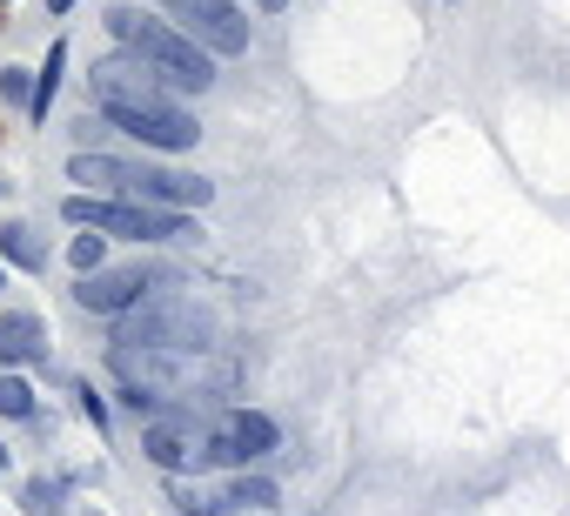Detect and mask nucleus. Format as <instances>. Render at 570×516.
<instances>
[{
  "label": "nucleus",
  "instance_id": "nucleus-15",
  "mask_svg": "<svg viewBox=\"0 0 570 516\" xmlns=\"http://www.w3.org/2000/svg\"><path fill=\"white\" fill-rule=\"evenodd\" d=\"M0 416H35V389L21 376H0Z\"/></svg>",
  "mask_w": 570,
  "mask_h": 516
},
{
  "label": "nucleus",
  "instance_id": "nucleus-10",
  "mask_svg": "<svg viewBox=\"0 0 570 516\" xmlns=\"http://www.w3.org/2000/svg\"><path fill=\"white\" fill-rule=\"evenodd\" d=\"M48 349L41 316H0V363H35Z\"/></svg>",
  "mask_w": 570,
  "mask_h": 516
},
{
  "label": "nucleus",
  "instance_id": "nucleus-3",
  "mask_svg": "<svg viewBox=\"0 0 570 516\" xmlns=\"http://www.w3.org/2000/svg\"><path fill=\"white\" fill-rule=\"evenodd\" d=\"M115 349H161V356H208L215 349V316L188 296H141L115 336Z\"/></svg>",
  "mask_w": 570,
  "mask_h": 516
},
{
  "label": "nucleus",
  "instance_id": "nucleus-7",
  "mask_svg": "<svg viewBox=\"0 0 570 516\" xmlns=\"http://www.w3.org/2000/svg\"><path fill=\"white\" fill-rule=\"evenodd\" d=\"M275 449V423L262 409H228L215 429H208V463H255Z\"/></svg>",
  "mask_w": 570,
  "mask_h": 516
},
{
  "label": "nucleus",
  "instance_id": "nucleus-12",
  "mask_svg": "<svg viewBox=\"0 0 570 516\" xmlns=\"http://www.w3.org/2000/svg\"><path fill=\"white\" fill-rule=\"evenodd\" d=\"M175 503L188 509V516H228L235 503H228V483H175Z\"/></svg>",
  "mask_w": 570,
  "mask_h": 516
},
{
  "label": "nucleus",
  "instance_id": "nucleus-5",
  "mask_svg": "<svg viewBox=\"0 0 570 516\" xmlns=\"http://www.w3.org/2000/svg\"><path fill=\"white\" fill-rule=\"evenodd\" d=\"M168 14H175V28H181L195 48H208V54H242V48H248V21H242L235 0H168Z\"/></svg>",
  "mask_w": 570,
  "mask_h": 516
},
{
  "label": "nucleus",
  "instance_id": "nucleus-14",
  "mask_svg": "<svg viewBox=\"0 0 570 516\" xmlns=\"http://www.w3.org/2000/svg\"><path fill=\"white\" fill-rule=\"evenodd\" d=\"M228 503H235V509H268V503H275V483H262V476H235V483H228Z\"/></svg>",
  "mask_w": 570,
  "mask_h": 516
},
{
  "label": "nucleus",
  "instance_id": "nucleus-2",
  "mask_svg": "<svg viewBox=\"0 0 570 516\" xmlns=\"http://www.w3.org/2000/svg\"><path fill=\"white\" fill-rule=\"evenodd\" d=\"M68 181L81 188H115L128 195L135 208H202L215 188L202 175H181V168H148V161H115V155H75L68 161Z\"/></svg>",
  "mask_w": 570,
  "mask_h": 516
},
{
  "label": "nucleus",
  "instance_id": "nucleus-9",
  "mask_svg": "<svg viewBox=\"0 0 570 516\" xmlns=\"http://www.w3.org/2000/svg\"><path fill=\"white\" fill-rule=\"evenodd\" d=\"M141 449H148L161 469H195V463L208 456V443L195 436V423H155V429L141 436Z\"/></svg>",
  "mask_w": 570,
  "mask_h": 516
},
{
  "label": "nucleus",
  "instance_id": "nucleus-8",
  "mask_svg": "<svg viewBox=\"0 0 570 516\" xmlns=\"http://www.w3.org/2000/svg\"><path fill=\"white\" fill-rule=\"evenodd\" d=\"M155 289V276H141V269H95V276H81V309H95V316H121V309H135L141 296Z\"/></svg>",
  "mask_w": 570,
  "mask_h": 516
},
{
  "label": "nucleus",
  "instance_id": "nucleus-11",
  "mask_svg": "<svg viewBox=\"0 0 570 516\" xmlns=\"http://www.w3.org/2000/svg\"><path fill=\"white\" fill-rule=\"evenodd\" d=\"M0 262H14V269H41V262H48V248H41V235H35L28 221H8V228H0Z\"/></svg>",
  "mask_w": 570,
  "mask_h": 516
},
{
  "label": "nucleus",
  "instance_id": "nucleus-1",
  "mask_svg": "<svg viewBox=\"0 0 570 516\" xmlns=\"http://www.w3.org/2000/svg\"><path fill=\"white\" fill-rule=\"evenodd\" d=\"M108 34L135 54V61H148L168 88H188V95H202L208 81H215V61H208V48H195L175 21H148L141 8H108Z\"/></svg>",
  "mask_w": 570,
  "mask_h": 516
},
{
  "label": "nucleus",
  "instance_id": "nucleus-6",
  "mask_svg": "<svg viewBox=\"0 0 570 516\" xmlns=\"http://www.w3.org/2000/svg\"><path fill=\"white\" fill-rule=\"evenodd\" d=\"M108 121L121 128V135H135V141H148V148H195V115L188 108H175V101H148V108H108Z\"/></svg>",
  "mask_w": 570,
  "mask_h": 516
},
{
  "label": "nucleus",
  "instance_id": "nucleus-16",
  "mask_svg": "<svg viewBox=\"0 0 570 516\" xmlns=\"http://www.w3.org/2000/svg\"><path fill=\"white\" fill-rule=\"evenodd\" d=\"M68 262H75L81 276H95V269H101V235H95V228H88V235H75V248H68Z\"/></svg>",
  "mask_w": 570,
  "mask_h": 516
},
{
  "label": "nucleus",
  "instance_id": "nucleus-13",
  "mask_svg": "<svg viewBox=\"0 0 570 516\" xmlns=\"http://www.w3.org/2000/svg\"><path fill=\"white\" fill-rule=\"evenodd\" d=\"M61 68H68V41H55L48 48V61H41V81H35V121H48V108H55V88H61Z\"/></svg>",
  "mask_w": 570,
  "mask_h": 516
},
{
  "label": "nucleus",
  "instance_id": "nucleus-18",
  "mask_svg": "<svg viewBox=\"0 0 570 516\" xmlns=\"http://www.w3.org/2000/svg\"><path fill=\"white\" fill-rule=\"evenodd\" d=\"M68 8H75V0H48V14H68Z\"/></svg>",
  "mask_w": 570,
  "mask_h": 516
},
{
  "label": "nucleus",
  "instance_id": "nucleus-4",
  "mask_svg": "<svg viewBox=\"0 0 570 516\" xmlns=\"http://www.w3.org/2000/svg\"><path fill=\"white\" fill-rule=\"evenodd\" d=\"M61 215L75 228H95V235H128V241H188L195 228L168 208H135V201H95V195H68Z\"/></svg>",
  "mask_w": 570,
  "mask_h": 516
},
{
  "label": "nucleus",
  "instance_id": "nucleus-17",
  "mask_svg": "<svg viewBox=\"0 0 570 516\" xmlns=\"http://www.w3.org/2000/svg\"><path fill=\"white\" fill-rule=\"evenodd\" d=\"M0 95H8V101L28 115V108H35V81H28V68H8V75H0Z\"/></svg>",
  "mask_w": 570,
  "mask_h": 516
}]
</instances>
